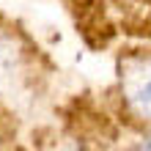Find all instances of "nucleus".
Returning a JSON list of instances; mask_svg holds the SVG:
<instances>
[{
  "instance_id": "f257e3e1",
  "label": "nucleus",
  "mask_w": 151,
  "mask_h": 151,
  "mask_svg": "<svg viewBox=\"0 0 151 151\" xmlns=\"http://www.w3.org/2000/svg\"><path fill=\"white\" fill-rule=\"evenodd\" d=\"M121 96L135 118L151 124V55H132L121 63Z\"/></svg>"
}]
</instances>
